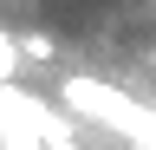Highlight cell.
Wrapping results in <instances>:
<instances>
[{"mask_svg":"<svg viewBox=\"0 0 156 150\" xmlns=\"http://www.w3.org/2000/svg\"><path fill=\"white\" fill-rule=\"evenodd\" d=\"M58 104L65 111H78L85 124H98V130H111V137H150V118L156 111L150 104H136L130 91H117L111 79H85V72H72L65 85H58Z\"/></svg>","mask_w":156,"mask_h":150,"instance_id":"cell-1","label":"cell"},{"mask_svg":"<svg viewBox=\"0 0 156 150\" xmlns=\"http://www.w3.org/2000/svg\"><path fill=\"white\" fill-rule=\"evenodd\" d=\"M20 59H26V52H20V33H7V26H0V85H13Z\"/></svg>","mask_w":156,"mask_h":150,"instance_id":"cell-2","label":"cell"},{"mask_svg":"<svg viewBox=\"0 0 156 150\" xmlns=\"http://www.w3.org/2000/svg\"><path fill=\"white\" fill-rule=\"evenodd\" d=\"M20 52H26V59H52L58 39H52V33H39V26H26V33H20Z\"/></svg>","mask_w":156,"mask_h":150,"instance_id":"cell-3","label":"cell"},{"mask_svg":"<svg viewBox=\"0 0 156 150\" xmlns=\"http://www.w3.org/2000/svg\"><path fill=\"white\" fill-rule=\"evenodd\" d=\"M46 150H78V144L72 137H46Z\"/></svg>","mask_w":156,"mask_h":150,"instance_id":"cell-4","label":"cell"}]
</instances>
